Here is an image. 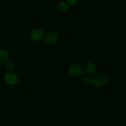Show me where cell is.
<instances>
[{"instance_id": "cell-1", "label": "cell", "mask_w": 126, "mask_h": 126, "mask_svg": "<svg viewBox=\"0 0 126 126\" xmlns=\"http://www.w3.org/2000/svg\"><path fill=\"white\" fill-rule=\"evenodd\" d=\"M91 82L96 87H102L107 83V78L103 73H96L91 78Z\"/></svg>"}, {"instance_id": "cell-2", "label": "cell", "mask_w": 126, "mask_h": 126, "mask_svg": "<svg viewBox=\"0 0 126 126\" xmlns=\"http://www.w3.org/2000/svg\"><path fill=\"white\" fill-rule=\"evenodd\" d=\"M59 40V35L55 31H50L44 37V42L48 45L55 44Z\"/></svg>"}, {"instance_id": "cell-3", "label": "cell", "mask_w": 126, "mask_h": 126, "mask_svg": "<svg viewBox=\"0 0 126 126\" xmlns=\"http://www.w3.org/2000/svg\"><path fill=\"white\" fill-rule=\"evenodd\" d=\"M68 73L71 76L75 77H80L84 73V68L81 64H73L69 67Z\"/></svg>"}, {"instance_id": "cell-4", "label": "cell", "mask_w": 126, "mask_h": 126, "mask_svg": "<svg viewBox=\"0 0 126 126\" xmlns=\"http://www.w3.org/2000/svg\"><path fill=\"white\" fill-rule=\"evenodd\" d=\"M18 78L17 74L14 72H8L4 76V80L7 85H14L18 82Z\"/></svg>"}, {"instance_id": "cell-5", "label": "cell", "mask_w": 126, "mask_h": 126, "mask_svg": "<svg viewBox=\"0 0 126 126\" xmlns=\"http://www.w3.org/2000/svg\"><path fill=\"white\" fill-rule=\"evenodd\" d=\"M44 32L40 28H35V29L33 30L30 33L31 38L36 42L41 40L44 37Z\"/></svg>"}, {"instance_id": "cell-6", "label": "cell", "mask_w": 126, "mask_h": 126, "mask_svg": "<svg viewBox=\"0 0 126 126\" xmlns=\"http://www.w3.org/2000/svg\"><path fill=\"white\" fill-rule=\"evenodd\" d=\"M9 58V52L4 48L0 49V64H5Z\"/></svg>"}, {"instance_id": "cell-7", "label": "cell", "mask_w": 126, "mask_h": 126, "mask_svg": "<svg viewBox=\"0 0 126 126\" xmlns=\"http://www.w3.org/2000/svg\"><path fill=\"white\" fill-rule=\"evenodd\" d=\"M86 72L89 75H92L96 70V65L93 62H88L86 64L84 67Z\"/></svg>"}, {"instance_id": "cell-8", "label": "cell", "mask_w": 126, "mask_h": 126, "mask_svg": "<svg viewBox=\"0 0 126 126\" xmlns=\"http://www.w3.org/2000/svg\"><path fill=\"white\" fill-rule=\"evenodd\" d=\"M68 4L65 2H60L57 5L58 11L60 12H66L69 10Z\"/></svg>"}, {"instance_id": "cell-9", "label": "cell", "mask_w": 126, "mask_h": 126, "mask_svg": "<svg viewBox=\"0 0 126 126\" xmlns=\"http://www.w3.org/2000/svg\"><path fill=\"white\" fill-rule=\"evenodd\" d=\"M4 67L6 70H7L9 72H11L14 69L15 65L12 62L7 61L4 64Z\"/></svg>"}, {"instance_id": "cell-10", "label": "cell", "mask_w": 126, "mask_h": 126, "mask_svg": "<svg viewBox=\"0 0 126 126\" xmlns=\"http://www.w3.org/2000/svg\"><path fill=\"white\" fill-rule=\"evenodd\" d=\"M91 82V79L87 76H83L81 79V82L84 85H87Z\"/></svg>"}, {"instance_id": "cell-11", "label": "cell", "mask_w": 126, "mask_h": 126, "mask_svg": "<svg viewBox=\"0 0 126 126\" xmlns=\"http://www.w3.org/2000/svg\"><path fill=\"white\" fill-rule=\"evenodd\" d=\"M68 3L71 5H75L78 2V0H66Z\"/></svg>"}]
</instances>
